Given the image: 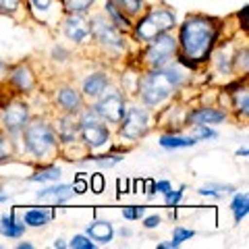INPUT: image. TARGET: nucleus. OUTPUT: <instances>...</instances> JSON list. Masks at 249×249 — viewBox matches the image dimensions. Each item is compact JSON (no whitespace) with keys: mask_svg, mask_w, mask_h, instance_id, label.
<instances>
[{"mask_svg":"<svg viewBox=\"0 0 249 249\" xmlns=\"http://www.w3.org/2000/svg\"><path fill=\"white\" fill-rule=\"evenodd\" d=\"M218 36H220V29H218L216 19L206 17V15H191L178 27L177 46L181 48L178 54L193 60L196 65H201L210 58Z\"/></svg>","mask_w":249,"mask_h":249,"instance_id":"f257e3e1","label":"nucleus"},{"mask_svg":"<svg viewBox=\"0 0 249 249\" xmlns=\"http://www.w3.org/2000/svg\"><path fill=\"white\" fill-rule=\"evenodd\" d=\"M183 81H185V73L175 65L152 69L139 81V98H142V102L147 108L160 106L173 93V89L183 85Z\"/></svg>","mask_w":249,"mask_h":249,"instance_id":"f03ea898","label":"nucleus"},{"mask_svg":"<svg viewBox=\"0 0 249 249\" xmlns=\"http://www.w3.org/2000/svg\"><path fill=\"white\" fill-rule=\"evenodd\" d=\"M23 142H25V147L31 156L44 158L56 145V135H54V129L46 121L36 119L27 123L25 129H23Z\"/></svg>","mask_w":249,"mask_h":249,"instance_id":"7ed1b4c3","label":"nucleus"},{"mask_svg":"<svg viewBox=\"0 0 249 249\" xmlns=\"http://www.w3.org/2000/svg\"><path fill=\"white\" fill-rule=\"evenodd\" d=\"M177 25V15L170 9H152L135 25V37L142 42H152L156 36L166 34Z\"/></svg>","mask_w":249,"mask_h":249,"instance_id":"20e7f679","label":"nucleus"},{"mask_svg":"<svg viewBox=\"0 0 249 249\" xmlns=\"http://www.w3.org/2000/svg\"><path fill=\"white\" fill-rule=\"evenodd\" d=\"M147 44L150 46H147V50H145V60H147V65H150L152 69L168 65L170 58H173L177 54V50H178L177 40L173 36H168V31L166 34L156 36L154 40L147 42Z\"/></svg>","mask_w":249,"mask_h":249,"instance_id":"39448f33","label":"nucleus"},{"mask_svg":"<svg viewBox=\"0 0 249 249\" xmlns=\"http://www.w3.org/2000/svg\"><path fill=\"white\" fill-rule=\"evenodd\" d=\"M79 133H81V139L85 142V145H89V147H102L108 139H110L108 127H104L102 119L91 110L83 112L81 121H79Z\"/></svg>","mask_w":249,"mask_h":249,"instance_id":"423d86ee","label":"nucleus"},{"mask_svg":"<svg viewBox=\"0 0 249 249\" xmlns=\"http://www.w3.org/2000/svg\"><path fill=\"white\" fill-rule=\"evenodd\" d=\"M89 31L100 44L106 46V48H112V50H123L124 48V40H123L121 29H116L112 25V21L106 19L104 15H96V17H91Z\"/></svg>","mask_w":249,"mask_h":249,"instance_id":"0eeeda50","label":"nucleus"},{"mask_svg":"<svg viewBox=\"0 0 249 249\" xmlns=\"http://www.w3.org/2000/svg\"><path fill=\"white\" fill-rule=\"evenodd\" d=\"M150 116H147L145 108L139 106H131L124 110L123 119H121V135L129 142H135V139L143 137L147 133V127H150Z\"/></svg>","mask_w":249,"mask_h":249,"instance_id":"6e6552de","label":"nucleus"},{"mask_svg":"<svg viewBox=\"0 0 249 249\" xmlns=\"http://www.w3.org/2000/svg\"><path fill=\"white\" fill-rule=\"evenodd\" d=\"M124 110H127V106H124V98L119 89H108L102 98L98 100V104L93 106V112H96L100 119L106 121V123H121Z\"/></svg>","mask_w":249,"mask_h":249,"instance_id":"1a4fd4ad","label":"nucleus"},{"mask_svg":"<svg viewBox=\"0 0 249 249\" xmlns=\"http://www.w3.org/2000/svg\"><path fill=\"white\" fill-rule=\"evenodd\" d=\"M29 123V108L25 102H9L2 110V124L9 133H21Z\"/></svg>","mask_w":249,"mask_h":249,"instance_id":"9d476101","label":"nucleus"},{"mask_svg":"<svg viewBox=\"0 0 249 249\" xmlns=\"http://www.w3.org/2000/svg\"><path fill=\"white\" fill-rule=\"evenodd\" d=\"M62 29H65V36L69 37V40L77 42V44H83L91 36L89 21H85L83 15H69L65 25H62Z\"/></svg>","mask_w":249,"mask_h":249,"instance_id":"9b49d317","label":"nucleus"},{"mask_svg":"<svg viewBox=\"0 0 249 249\" xmlns=\"http://www.w3.org/2000/svg\"><path fill=\"white\" fill-rule=\"evenodd\" d=\"M73 185H52L46 189L37 191V199L40 201H50V204H65L67 199L73 197Z\"/></svg>","mask_w":249,"mask_h":249,"instance_id":"f8f14e48","label":"nucleus"},{"mask_svg":"<svg viewBox=\"0 0 249 249\" xmlns=\"http://www.w3.org/2000/svg\"><path fill=\"white\" fill-rule=\"evenodd\" d=\"M227 119V112L218 110V108H197L189 112V123L193 124H218Z\"/></svg>","mask_w":249,"mask_h":249,"instance_id":"ddd939ff","label":"nucleus"},{"mask_svg":"<svg viewBox=\"0 0 249 249\" xmlns=\"http://www.w3.org/2000/svg\"><path fill=\"white\" fill-rule=\"evenodd\" d=\"M88 237L91 241H96V243H100V245H106V243H110L112 241L114 229H112V224L108 220H93L88 227Z\"/></svg>","mask_w":249,"mask_h":249,"instance_id":"4468645a","label":"nucleus"},{"mask_svg":"<svg viewBox=\"0 0 249 249\" xmlns=\"http://www.w3.org/2000/svg\"><path fill=\"white\" fill-rule=\"evenodd\" d=\"M9 79H11V83L19 91H31V89H34V85H36V77H34V73H31V69L25 67V65L15 67L11 71Z\"/></svg>","mask_w":249,"mask_h":249,"instance_id":"2eb2a0df","label":"nucleus"},{"mask_svg":"<svg viewBox=\"0 0 249 249\" xmlns=\"http://www.w3.org/2000/svg\"><path fill=\"white\" fill-rule=\"evenodd\" d=\"M56 102L65 112H77L81 108V93L73 88H62L56 93Z\"/></svg>","mask_w":249,"mask_h":249,"instance_id":"dca6fc26","label":"nucleus"},{"mask_svg":"<svg viewBox=\"0 0 249 249\" xmlns=\"http://www.w3.org/2000/svg\"><path fill=\"white\" fill-rule=\"evenodd\" d=\"M108 88V75L106 73H91L88 79L83 81V93L88 98H98L102 96Z\"/></svg>","mask_w":249,"mask_h":249,"instance_id":"f3484780","label":"nucleus"},{"mask_svg":"<svg viewBox=\"0 0 249 249\" xmlns=\"http://www.w3.org/2000/svg\"><path fill=\"white\" fill-rule=\"evenodd\" d=\"M79 135V121H75L73 112H67V116H62L58 121V137L60 142L71 143L75 142V137Z\"/></svg>","mask_w":249,"mask_h":249,"instance_id":"a211bd4d","label":"nucleus"},{"mask_svg":"<svg viewBox=\"0 0 249 249\" xmlns=\"http://www.w3.org/2000/svg\"><path fill=\"white\" fill-rule=\"evenodd\" d=\"M23 232H25V222L15 218V210L9 216H2V220H0V235L9 239H19L23 237Z\"/></svg>","mask_w":249,"mask_h":249,"instance_id":"6ab92c4d","label":"nucleus"},{"mask_svg":"<svg viewBox=\"0 0 249 249\" xmlns=\"http://www.w3.org/2000/svg\"><path fill=\"white\" fill-rule=\"evenodd\" d=\"M52 218H54V214L48 212L46 208H31L23 214V222H25L27 227H44V224H48Z\"/></svg>","mask_w":249,"mask_h":249,"instance_id":"aec40b11","label":"nucleus"},{"mask_svg":"<svg viewBox=\"0 0 249 249\" xmlns=\"http://www.w3.org/2000/svg\"><path fill=\"white\" fill-rule=\"evenodd\" d=\"M164 150H181V147H193L197 143L196 137H183V135H162L158 142Z\"/></svg>","mask_w":249,"mask_h":249,"instance_id":"412c9836","label":"nucleus"},{"mask_svg":"<svg viewBox=\"0 0 249 249\" xmlns=\"http://www.w3.org/2000/svg\"><path fill=\"white\" fill-rule=\"evenodd\" d=\"M106 13H108V19L112 21V25L116 29H131V21H129V15H124L121 9H116V6L112 4V0H106Z\"/></svg>","mask_w":249,"mask_h":249,"instance_id":"4be33fe9","label":"nucleus"},{"mask_svg":"<svg viewBox=\"0 0 249 249\" xmlns=\"http://www.w3.org/2000/svg\"><path fill=\"white\" fill-rule=\"evenodd\" d=\"M231 212H232V218H235L237 224L241 220H245L247 214H249V196L247 193H237L235 199H232V204H231Z\"/></svg>","mask_w":249,"mask_h":249,"instance_id":"5701e85b","label":"nucleus"},{"mask_svg":"<svg viewBox=\"0 0 249 249\" xmlns=\"http://www.w3.org/2000/svg\"><path fill=\"white\" fill-rule=\"evenodd\" d=\"M60 178V168L58 166H44L42 170H37L36 175H31L29 177V181L31 183H50V181H58Z\"/></svg>","mask_w":249,"mask_h":249,"instance_id":"b1692460","label":"nucleus"},{"mask_svg":"<svg viewBox=\"0 0 249 249\" xmlns=\"http://www.w3.org/2000/svg\"><path fill=\"white\" fill-rule=\"evenodd\" d=\"M232 191H235L232 185H220V183H208L204 187H199V196H212V197H222Z\"/></svg>","mask_w":249,"mask_h":249,"instance_id":"393cba45","label":"nucleus"},{"mask_svg":"<svg viewBox=\"0 0 249 249\" xmlns=\"http://www.w3.org/2000/svg\"><path fill=\"white\" fill-rule=\"evenodd\" d=\"M93 2L96 0H62L65 11L69 15H85L93 6Z\"/></svg>","mask_w":249,"mask_h":249,"instance_id":"a878e982","label":"nucleus"},{"mask_svg":"<svg viewBox=\"0 0 249 249\" xmlns=\"http://www.w3.org/2000/svg\"><path fill=\"white\" fill-rule=\"evenodd\" d=\"M116 9H121L124 15H137L143 6V0H112Z\"/></svg>","mask_w":249,"mask_h":249,"instance_id":"bb28decb","label":"nucleus"},{"mask_svg":"<svg viewBox=\"0 0 249 249\" xmlns=\"http://www.w3.org/2000/svg\"><path fill=\"white\" fill-rule=\"evenodd\" d=\"M232 93H235V108L239 112L247 114V110H249V93H247V89H239V91H232Z\"/></svg>","mask_w":249,"mask_h":249,"instance_id":"cd10ccee","label":"nucleus"},{"mask_svg":"<svg viewBox=\"0 0 249 249\" xmlns=\"http://www.w3.org/2000/svg\"><path fill=\"white\" fill-rule=\"evenodd\" d=\"M69 247H73V249H93L96 243H93L88 235H75L71 239V243H69Z\"/></svg>","mask_w":249,"mask_h":249,"instance_id":"c85d7f7f","label":"nucleus"},{"mask_svg":"<svg viewBox=\"0 0 249 249\" xmlns=\"http://www.w3.org/2000/svg\"><path fill=\"white\" fill-rule=\"evenodd\" d=\"M143 214H145V208H142V206L123 208V218H124V220H139Z\"/></svg>","mask_w":249,"mask_h":249,"instance_id":"c756f323","label":"nucleus"},{"mask_svg":"<svg viewBox=\"0 0 249 249\" xmlns=\"http://www.w3.org/2000/svg\"><path fill=\"white\" fill-rule=\"evenodd\" d=\"M193 235H196V231H189V229H183V227H177L175 229V232H173V243L178 247L183 243V241H187V239H191Z\"/></svg>","mask_w":249,"mask_h":249,"instance_id":"7c9ffc66","label":"nucleus"},{"mask_svg":"<svg viewBox=\"0 0 249 249\" xmlns=\"http://www.w3.org/2000/svg\"><path fill=\"white\" fill-rule=\"evenodd\" d=\"M199 142V139H216L218 133L214 129H210L208 124H196V135H193Z\"/></svg>","mask_w":249,"mask_h":249,"instance_id":"2f4dec72","label":"nucleus"},{"mask_svg":"<svg viewBox=\"0 0 249 249\" xmlns=\"http://www.w3.org/2000/svg\"><path fill=\"white\" fill-rule=\"evenodd\" d=\"M91 158H93V162H98L100 166H114L123 160L121 156H91Z\"/></svg>","mask_w":249,"mask_h":249,"instance_id":"473e14b6","label":"nucleus"},{"mask_svg":"<svg viewBox=\"0 0 249 249\" xmlns=\"http://www.w3.org/2000/svg\"><path fill=\"white\" fill-rule=\"evenodd\" d=\"M88 185L91 187V191H93V193H102V191H104V177L100 175V173L91 175V181H89Z\"/></svg>","mask_w":249,"mask_h":249,"instance_id":"72a5a7b5","label":"nucleus"},{"mask_svg":"<svg viewBox=\"0 0 249 249\" xmlns=\"http://www.w3.org/2000/svg\"><path fill=\"white\" fill-rule=\"evenodd\" d=\"M183 191H185V187H181V189H177V191L170 189L168 193H164L166 196V206H177L178 201H181V197H183Z\"/></svg>","mask_w":249,"mask_h":249,"instance_id":"f704fd0d","label":"nucleus"},{"mask_svg":"<svg viewBox=\"0 0 249 249\" xmlns=\"http://www.w3.org/2000/svg\"><path fill=\"white\" fill-rule=\"evenodd\" d=\"M21 0H0V9H2L4 13H15L19 9Z\"/></svg>","mask_w":249,"mask_h":249,"instance_id":"c9c22d12","label":"nucleus"},{"mask_svg":"<svg viewBox=\"0 0 249 249\" xmlns=\"http://www.w3.org/2000/svg\"><path fill=\"white\" fill-rule=\"evenodd\" d=\"M88 189H89V185H88V181H85L83 177H79V178H77V181L73 183V191H75V193H85Z\"/></svg>","mask_w":249,"mask_h":249,"instance_id":"e433bc0d","label":"nucleus"},{"mask_svg":"<svg viewBox=\"0 0 249 249\" xmlns=\"http://www.w3.org/2000/svg\"><path fill=\"white\" fill-rule=\"evenodd\" d=\"M29 2L37 11H48L50 6H52V0H29Z\"/></svg>","mask_w":249,"mask_h":249,"instance_id":"4c0bfd02","label":"nucleus"},{"mask_svg":"<svg viewBox=\"0 0 249 249\" xmlns=\"http://www.w3.org/2000/svg\"><path fill=\"white\" fill-rule=\"evenodd\" d=\"M160 222H162V218H160L158 214H154V216H147V218H145V220H143V227H145V229H156Z\"/></svg>","mask_w":249,"mask_h":249,"instance_id":"58836bf2","label":"nucleus"},{"mask_svg":"<svg viewBox=\"0 0 249 249\" xmlns=\"http://www.w3.org/2000/svg\"><path fill=\"white\" fill-rule=\"evenodd\" d=\"M241 65H243V71H247V48H243V52H239V54H237L235 67L241 69Z\"/></svg>","mask_w":249,"mask_h":249,"instance_id":"ea45409f","label":"nucleus"},{"mask_svg":"<svg viewBox=\"0 0 249 249\" xmlns=\"http://www.w3.org/2000/svg\"><path fill=\"white\" fill-rule=\"evenodd\" d=\"M170 189H173V187H170V183L168 181H158V183H156V193H168Z\"/></svg>","mask_w":249,"mask_h":249,"instance_id":"a19ab883","label":"nucleus"},{"mask_svg":"<svg viewBox=\"0 0 249 249\" xmlns=\"http://www.w3.org/2000/svg\"><path fill=\"white\" fill-rule=\"evenodd\" d=\"M239 19H241V25L247 27V6H243V9H241V13H239Z\"/></svg>","mask_w":249,"mask_h":249,"instance_id":"79ce46f5","label":"nucleus"},{"mask_svg":"<svg viewBox=\"0 0 249 249\" xmlns=\"http://www.w3.org/2000/svg\"><path fill=\"white\" fill-rule=\"evenodd\" d=\"M6 154H9V152H6V142H4L2 137H0V160L6 158Z\"/></svg>","mask_w":249,"mask_h":249,"instance_id":"37998d69","label":"nucleus"},{"mask_svg":"<svg viewBox=\"0 0 249 249\" xmlns=\"http://www.w3.org/2000/svg\"><path fill=\"white\" fill-rule=\"evenodd\" d=\"M145 187H147V196H154V193H156V183L154 181H145Z\"/></svg>","mask_w":249,"mask_h":249,"instance_id":"c03bdc74","label":"nucleus"},{"mask_svg":"<svg viewBox=\"0 0 249 249\" xmlns=\"http://www.w3.org/2000/svg\"><path fill=\"white\" fill-rule=\"evenodd\" d=\"M158 249H177V245L173 241H168V243H158Z\"/></svg>","mask_w":249,"mask_h":249,"instance_id":"a18cd8bd","label":"nucleus"},{"mask_svg":"<svg viewBox=\"0 0 249 249\" xmlns=\"http://www.w3.org/2000/svg\"><path fill=\"white\" fill-rule=\"evenodd\" d=\"M4 73H6V65H4L2 60H0V79H2V77H4Z\"/></svg>","mask_w":249,"mask_h":249,"instance_id":"49530a36","label":"nucleus"},{"mask_svg":"<svg viewBox=\"0 0 249 249\" xmlns=\"http://www.w3.org/2000/svg\"><path fill=\"white\" fill-rule=\"evenodd\" d=\"M54 247H56V249L60 247V249H62V247H67V243H62L60 239H56V241H54Z\"/></svg>","mask_w":249,"mask_h":249,"instance_id":"de8ad7c7","label":"nucleus"},{"mask_svg":"<svg viewBox=\"0 0 249 249\" xmlns=\"http://www.w3.org/2000/svg\"><path fill=\"white\" fill-rule=\"evenodd\" d=\"M247 147H241V150H237V156H247Z\"/></svg>","mask_w":249,"mask_h":249,"instance_id":"09e8293b","label":"nucleus"},{"mask_svg":"<svg viewBox=\"0 0 249 249\" xmlns=\"http://www.w3.org/2000/svg\"><path fill=\"white\" fill-rule=\"evenodd\" d=\"M31 247H34L31 243H19V249H31Z\"/></svg>","mask_w":249,"mask_h":249,"instance_id":"8fccbe9b","label":"nucleus"},{"mask_svg":"<svg viewBox=\"0 0 249 249\" xmlns=\"http://www.w3.org/2000/svg\"><path fill=\"white\" fill-rule=\"evenodd\" d=\"M121 235H123V237H129V235H131V231H129V229H123V231H121Z\"/></svg>","mask_w":249,"mask_h":249,"instance_id":"3c124183","label":"nucleus"},{"mask_svg":"<svg viewBox=\"0 0 249 249\" xmlns=\"http://www.w3.org/2000/svg\"><path fill=\"white\" fill-rule=\"evenodd\" d=\"M2 201H6V197H4V196H0V204H2Z\"/></svg>","mask_w":249,"mask_h":249,"instance_id":"603ef678","label":"nucleus"}]
</instances>
